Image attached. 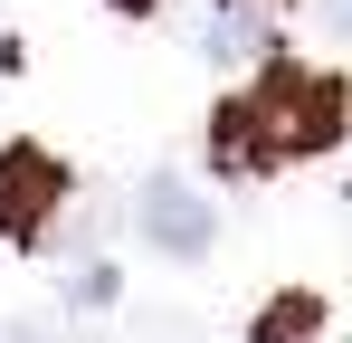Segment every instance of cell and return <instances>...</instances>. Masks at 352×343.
<instances>
[{
    "mask_svg": "<svg viewBox=\"0 0 352 343\" xmlns=\"http://www.w3.org/2000/svg\"><path fill=\"white\" fill-rule=\"evenodd\" d=\"M248 114H257V134H267V153L276 163H314V153H333L343 143V76H324V67H267L257 76V96H248Z\"/></svg>",
    "mask_w": 352,
    "mask_h": 343,
    "instance_id": "1",
    "label": "cell"
},
{
    "mask_svg": "<svg viewBox=\"0 0 352 343\" xmlns=\"http://www.w3.org/2000/svg\"><path fill=\"white\" fill-rule=\"evenodd\" d=\"M133 229L162 248V258H210V238H219V220H210V200L181 181V172H153L143 191H133Z\"/></svg>",
    "mask_w": 352,
    "mask_h": 343,
    "instance_id": "2",
    "label": "cell"
},
{
    "mask_svg": "<svg viewBox=\"0 0 352 343\" xmlns=\"http://www.w3.org/2000/svg\"><path fill=\"white\" fill-rule=\"evenodd\" d=\"M58 210H67V172H58V153L10 143V153H0V238H38Z\"/></svg>",
    "mask_w": 352,
    "mask_h": 343,
    "instance_id": "3",
    "label": "cell"
},
{
    "mask_svg": "<svg viewBox=\"0 0 352 343\" xmlns=\"http://www.w3.org/2000/svg\"><path fill=\"white\" fill-rule=\"evenodd\" d=\"M200 48L219 57V67H276V19H257V10L219 0V10H210V29H200Z\"/></svg>",
    "mask_w": 352,
    "mask_h": 343,
    "instance_id": "4",
    "label": "cell"
},
{
    "mask_svg": "<svg viewBox=\"0 0 352 343\" xmlns=\"http://www.w3.org/2000/svg\"><path fill=\"white\" fill-rule=\"evenodd\" d=\"M210 153H219V172H276V153H267V134H257V114H248V96L210 114Z\"/></svg>",
    "mask_w": 352,
    "mask_h": 343,
    "instance_id": "5",
    "label": "cell"
},
{
    "mask_svg": "<svg viewBox=\"0 0 352 343\" xmlns=\"http://www.w3.org/2000/svg\"><path fill=\"white\" fill-rule=\"evenodd\" d=\"M257 343H324V305L314 295H276L257 315Z\"/></svg>",
    "mask_w": 352,
    "mask_h": 343,
    "instance_id": "6",
    "label": "cell"
},
{
    "mask_svg": "<svg viewBox=\"0 0 352 343\" xmlns=\"http://www.w3.org/2000/svg\"><path fill=\"white\" fill-rule=\"evenodd\" d=\"M76 305H115V267H86L76 277Z\"/></svg>",
    "mask_w": 352,
    "mask_h": 343,
    "instance_id": "7",
    "label": "cell"
},
{
    "mask_svg": "<svg viewBox=\"0 0 352 343\" xmlns=\"http://www.w3.org/2000/svg\"><path fill=\"white\" fill-rule=\"evenodd\" d=\"M314 19H324L333 39H352V0H314Z\"/></svg>",
    "mask_w": 352,
    "mask_h": 343,
    "instance_id": "8",
    "label": "cell"
},
{
    "mask_svg": "<svg viewBox=\"0 0 352 343\" xmlns=\"http://www.w3.org/2000/svg\"><path fill=\"white\" fill-rule=\"evenodd\" d=\"M238 10H257V19H286V10H295V0H238Z\"/></svg>",
    "mask_w": 352,
    "mask_h": 343,
    "instance_id": "9",
    "label": "cell"
},
{
    "mask_svg": "<svg viewBox=\"0 0 352 343\" xmlns=\"http://www.w3.org/2000/svg\"><path fill=\"white\" fill-rule=\"evenodd\" d=\"M115 10H124V19H153V10H162V0H115Z\"/></svg>",
    "mask_w": 352,
    "mask_h": 343,
    "instance_id": "10",
    "label": "cell"
},
{
    "mask_svg": "<svg viewBox=\"0 0 352 343\" xmlns=\"http://www.w3.org/2000/svg\"><path fill=\"white\" fill-rule=\"evenodd\" d=\"M10 343H58V334H48V324H19V334H10Z\"/></svg>",
    "mask_w": 352,
    "mask_h": 343,
    "instance_id": "11",
    "label": "cell"
}]
</instances>
